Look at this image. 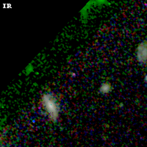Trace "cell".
Masks as SVG:
<instances>
[{"label": "cell", "instance_id": "cell-1", "mask_svg": "<svg viewBox=\"0 0 147 147\" xmlns=\"http://www.w3.org/2000/svg\"><path fill=\"white\" fill-rule=\"evenodd\" d=\"M43 105L45 107L46 110L50 115V118L53 120L57 119L58 115L59 108L56 101L53 97L49 94H46L43 97Z\"/></svg>", "mask_w": 147, "mask_h": 147}, {"label": "cell", "instance_id": "cell-2", "mask_svg": "<svg viewBox=\"0 0 147 147\" xmlns=\"http://www.w3.org/2000/svg\"><path fill=\"white\" fill-rule=\"evenodd\" d=\"M138 59L140 63H146V42H143L138 48Z\"/></svg>", "mask_w": 147, "mask_h": 147}, {"label": "cell", "instance_id": "cell-3", "mask_svg": "<svg viewBox=\"0 0 147 147\" xmlns=\"http://www.w3.org/2000/svg\"><path fill=\"white\" fill-rule=\"evenodd\" d=\"M110 85H108V84H104V85H102L100 90L101 92H102V93H107V92L110 91Z\"/></svg>", "mask_w": 147, "mask_h": 147}]
</instances>
